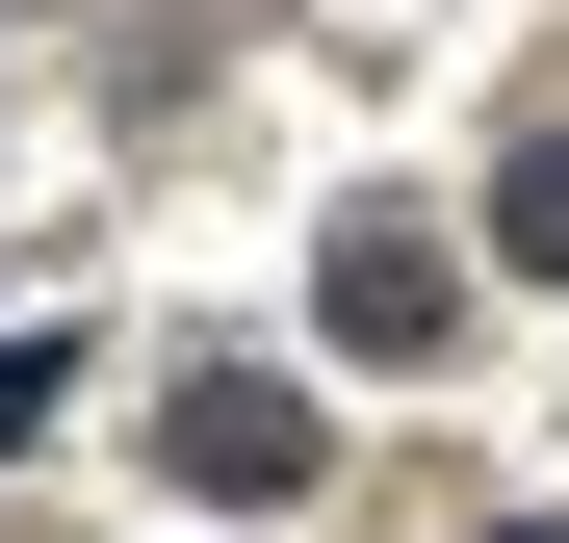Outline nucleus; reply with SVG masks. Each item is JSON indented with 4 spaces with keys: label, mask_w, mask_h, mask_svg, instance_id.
Here are the masks:
<instances>
[{
    "label": "nucleus",
    "mask_w": 569,
    "mask_h": 543,
    "mask_svg": "<svg viewBox=\"0 0 569 543\" xmlns=\"http://www.w3.org/2000/svg\"><path fill=\"white\" fill-rule=\"evenodd\" d=\"M52 389H78V362H52V336H27V311H0V440H27V414H52Z\"/></svg>",
    "instance_id": "nucleus-4"
},
{
    "label": "nucleus",
    "mask_w": 569,
    "mask_h": 543,
    "mask_svg": "<svg viewBox=\"0 0 569 543\" xmlns=\"http://www.w3.org/2000/svg\"><path fill=\"white\" fill-rule=\"evenodd\" d=\"M311 311H337V362H440V311H466V285H440V233H415V208H337Z\"/></svg>",
    "instance_id": "nucleus-2"
},
{
    "label": "nucleus",
    "mask_w": 569,
    "mask_h": 543,
    "mask_svg": "<svg viewBox=\"0 0 569 543\" xmlns=\"http://www.w3.org/2000/svg\"><path fill=\"white\" fill-rule=\"evenodd\" d=\"M492 233H518V259H543V285H569V130H543V155L492 181Z\"/></svg>",
    "instance_id": "nucleus-3"
},
{
    "label": "nucleus",
    "mask_w": 569,
    "mask_h": 543,
    "mask_svg": "<svg viewBox=\"0 0 569 543\" xmlns=\"http://www.w3.org/2000/svg\"><path fill=\"white\" fill-rule=\"evenodd\" d=\"M156 466L208 492V517H284V492H311V389H284V362H208V389L156 414Z\"/></svg>",
    "instance_id": "nucleus-1"
},
{
    "label": "nucleus",
    "mask_w": 569,
    "mask_h": 543,
    "mask_svg": "<svg viewBox=\"0 0 569 543\" xmlns=\"http://www.w3.org/2000/svg\"><path fill=\"white\" fill-rule=\"evenodd\" d=\"M492 543H569V517H492Z\"/></svg>",
    "instance_id": "nucleus-5"
}]
</instances>
